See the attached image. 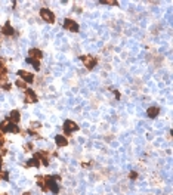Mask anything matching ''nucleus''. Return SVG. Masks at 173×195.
Wrapping results in <instances>:
<instances>
[{
    "label": "nucleus",
    "instance_id": "9b49d317",
    "mask_svg": "<svg viewBox=\"0 0 173 195\" xmlns=\"http://www.w3.org/2000/svg\"><path fill=\"white\" fill-rule=\"evenodd\" d=\"M1 33H3V36H13V34H15V30H13V27H12L9 22H6V24L3 25V28H1Z\"/></svg>",
    "mask_w": 173,
    "mask_h": 195
},
{
    "label": "nucleus",
    "instance_id": "1a4fd4ad",
    "mask_svg": "<svg viewBox=\"0 0 173 195\" xmlns=\"http://www.w3.org/2000/svg\"><path fill=\"white\" fill-rule=\"evenodd\" d=\"M28 55H30V58H33V59H37V61H40L42 58H43V52L40 50V49H30V52H28Z\"/></svg>",
    "mask_w": 173,
    "mask_h": 195
},
{
    "label": "nucleus",
    "instance_id": "7ed1b4c3",
    "mask_svg": "<svg viewBox=\"0 0 173 195\" xmlns=\"http://www.w3.org/2000/svg\"><path fill=\"white\" fill-rule=\"evenodd\" d=\"M64 30H68V31H71V33H77V31H79V24H77V21H74V19H71V18H65V21H64Z\"/></svg>",
    "mask_w": 173,
    "mask_h": 195
},
{
    "label": "nucleus",
    "instance_id": "393cba45",
    "mask_svg": "<svg viewBox=\"0 0 173 195\" xmlns=\"http://www.w3.org/2000/svg\"><path fill=\"white\" fill-rule=\"evenodd\" d=\"M1 166H3V158H1V154H0V169H1Z\"/></svg>",
    "mask_w": 173,
    "mask_h": 195
},
{
    "label": "nucleus",
    "instance_id": "dca6fc26",
    "mask_svg": "<svg viewBox=\"0 0 173 195\" xmlns=\"http://www.w3.org/2000/svg\"><path fill=\"white\" fill-rule=\"evenodd\" d=\"M27 62H28V64H31V65L34 67V70H37V71L40 70V61L33 59V58H28V59H27Z\"/></svg>",
    "mask_w": 173,
    "mask_h": 195
},
{
    "label": "nucleus",
    "instance_id": "0eeeda50",
    "mask_svg": "<svg viewBox=\"0 0 173 195\" xmlns=\"http://www.w3.org/2000/svg\"><path fill=\"white\" fill-rule=\"evenodd\" d=\"M18 76L21 77V80H24L25 83H33V81H34V76H33L31 73L25 71V70H19V71H18Z\"/></svg>",
    "mask_w": 173,
    "mask_h": 195
},
{
    "label": "nucleus",
    "instance_id": "4be33fe9",
    "mask_svg": "<svg viewBox=\"0 0 173 195\" xmlns=\"http://www.w3.org/2000/svg\"><path fill=\"white\" fill-rule=\"evenodd\" d=\"M0 179H3V180H9V174H7V171L1 170V171H0Z\"/></svg>",
    "mask_w": 173,
    "mask_h": 195
},
{
    "label": "nucleus",
    "instance_id": "f3484780",
    "mask_svg": "<svg viewBox=\"0 0 173 195\" xmlns=\"http://www.w3.org/2000/svg\"><path fill=\"white\" fill-rule=\"evenodd\" d=\"M0 132L1 133H7L9 132V121L7 120H4V121L0 123Z\"/></svg>",
    "mask_w": 173,
    "mask_h": 195
},
{
    "label": "nucleus",
    "instance_id": "6e6552de",
    "mask_svg": "<svg viewBox=\"0 0 173 195\" xmlns=\"http://www.w3.org/2000/svg\"><path fill=\"white\" fill-rule=\"evenodd\" d=\"M7 121H10V123H13V124H18V123L21 121V113H19L18 110L10 111V113H9V117H7Z\"/></svg>",
    "mask_w": 173,
    "mask_h": 195
},
{
    "label": "nucleus",
    "instance_id": "20e7f679",
    "mask_svg": "<svg viewBox=\"0 0 173 195\" xmlns=\"http://www.w3.org/2000/svg\"><path fill=\"white\" fill-rule=\"evenodd\" d=\"M77 130H79V124L77 123H74L73 120H65V123H64V132H65V135H70V133L77 132Z\"/></svg>",
    "mask_w": 173,
    "mask_h": 195
},
{
    "label": "nucleus",
    "instance_id": "412c9836",
    "mask_svg": "<svg viewBox=\"0 0 173 195\" xmlns=\"http://www.w3.org/2000/svg\"><path fill=\"white\" fill-rule=\"evenodd\" d=\"M40 127H42V124H40L39 121H33L30 129H31V130H37V129H40Z\"/></svg>",
    "mask_w": 173,
    "mask_h": 195
},
{
    "label": "nucleus",
    "instance_id": "bb28decb",
    "mask_svg": "<svg viewBox=\"0 0 173 195\" xmlns=\"http://www.w3.org/2000/svg\"><path fill=\"white\" fill-rule=\"evenodd\" d=\"M0 195H7V194H0Z\"/></svg>",
    "mask_w": 173,
    "mask_h": 195
},
{
    "label": "nucleus",
    "instance_id": "b1692460",
    "mask_svg": "<svg viewBox=\"0 0 173 195\" xmlns=\"http://www.w3.org/2000/svg\"><path fill=\"white\" fill-rule=\"evenodd\" d=\"M4 154H7V149H4V148H3V149H1V155H4Z\"/></svg>",
    "mask_w": 173,
    "mask_h": 195
},
{
    "label": "nucleus",
    "instance_id": "423d86ee",
    "mask_svg": "<svg viewBox=\"0 0 173 195\" xmlns=\"http://www.w3.org/2000/svg\"><path fill=\"white\" fill-rule=\"evenodd\" d=\"M44 177H46V180H47V189H49L50 192H53V194H58V192H59V186H58L56 180H53L52 176H44Z\"/></svg>",
    "mask_w": 173,
    "mask_h": 195
},
{
    "label": "nucleus",
    "instance_id": "9d476101",
    "mask_svg": "<svg viewBox=\"0 0 173 195\" xmlns=\"http://www.w3.org/2000/svg\"><path fill=\"white\" fill-rule=\"evenodd\" d=\"M55 142H56V145H58L59 148H64V146L68 145V139H67L65 136H62V135H56V136H55Z\"/></svg>",
    "mask_w": 173,
    "mask_h": 195
},
{
    "label": "nucleus",
    "instance_id": "a211bd4d",
    "mask_svg": "<svg viewBox=\"0 0 173 195\" xmlns=\"http://www.w3.org/2000/svg\"><path fill=\"white\" fill-rule=\"evenodd\" d=\"M15 84H16V87H18V89H22V90H25V89H27L25 81H24V80H21V78H18V80L15 81Z\"/></svg>",
    "mask_w": 173,
    "mask_h": 195
},
{
    "label": "nucleus",
    "instance_id": "aec40b11",
    "mask_svg": "<svg viewBox=\"0 0 173 195\" xmlns=\"http://www.w3.org/2000/svg\"><path fill=\"white\" fill-rule=\"evenodd\" d=\"M33 149H34V145H33L31 142H28V143L24 145V151H25V152H30V151H33Z\"/></svg>",
    "mask_w": 173,
    "mask_h": 195
},
{
    "label": "nucleus",
    "instance_id": "f8f14e48",
    "mask_svg": "<svg viewBox=\"0 0 173 195\" xmlns=\"http://www.w3.org/2000/svg\"><path fill=\"white\" fill-rule=\"evenodd\" d=\"M158 114H160V108H158V107H149V108L146 110V116L149 118L158 117Z\"/></svg>",
    "mask_w": 173,
    "mask_h": 195
},
{
    "label": "nucleus",
    "instance_id": "6ab92c4d",
    "mask_svg": "<svg viewBox=\"0 0 173 195\" xmlns=\"http://www.w3.org/2000/svg\"><path fill=\"white\" fill-rule=\"evenodd\" d=\"M99 3H101V4H110V6H117V4H119V3L114 1V0H101Z\"/></svg>",
    "mask_w": 173,
    "mask_h": 195
},
{
    "label": "nucleus",
    "instance_id": "4468645a",
    "mask_svg": "<svg viewBox=\"0 0 173 195\" xmlns=\"http://www.w3.org/2000/svg\"><path fill=\"white\" fill-rule=\"evenodd\" d=\"M0 87H1L3 90H10V87H12V84L9 83V80H7V77H0Z\"/></svg>",
    "mask_w": 173,
    "mask_h": 195
},
{
    "label": "nucleus",
    "instance_id": "f03ea898",
    "mask_svg": "<svg viewBox=\"0 0 173 195\" xmlns=\"http://www.w3.org/2000/svg\"><path fill=\"white\" fill-rule=\"evenodd\" d=\"M80 59L83 61V64H85V67H86L87 70H93L96 67V64H98L96 58H93L92 55H83Z\"/></svg>",
    "mask_w": 173,
    "mask_h": 195
},
{
    "label": "nucleus",
    "instance_id": "f257e3e1",
    "mask_svg": "<svg viewBox=\"0 0 173 195\" xmlns=\"http://www.w3.org/2000/svg\"><path fill=\"white\" fill-rule=\"evenodd\" d=\"M40 18L43 21H46V22H49V24L55 22V13L50 9H47V7H42L40 9Z\"/></svg>",
    "mask_w": 173,
    "mask_h": 195
},
{
    "label": "nucleus",
    "instance_id": "5701e85b",
    "mask_svg": "<svg viewBox=\"0 0 173 195\" xmlns=\"http://www.w3.org/2000/svg\"><path fill=\"white\" fill-rule=\"evenodd\" d=\"M129 177L130 179H136V177H138V173H136V171H130Z\"/></svg>",
    "mask_w": 173,
    "mask_h": 195
},
{
    "label": "nucleus",
    "instance_id": "ddd939ff",
    "mask_svg": "<svg viewBox=\"0 0 173 195\" xmlns=\"http://www.w3.org/2000/svg\"><path fill=\"white\" fill-rule=\"evenodd\" d=\"M37 185L40 186V189L44 191V192L49 191V189H47V180H46L44 176H37Z\"/></svg>",
    "mask_w": 173,
    "mask_h": 195
},
{
    "label": "nucleus",
    "instance_id": "39448f33",
    "mask_svg": "<svg viewBox=\"0 0 173 195\" xmlns=\"http://www.w3.org/2000/svg\"><path fill=\"white\" fill-rule=\"evenodd\" d=\"M37 101H39V98H37L36 92L33 89H25V102L27 104H36Z\"/></svg>",
    "mask_w": 173,
    "mask_h": 195
},
{
    "label": "nucleus",
    "instance_id": "a878e982",
    "mask_svg": "<svg viewBox=\"0 0 173 195\" xmlns=\"http://www.w3.org/2000/svg\"><path fill=\"white\" fill-rule=\"evenodd\" d=\"M22 195H31V192H24Z\"/></svg>",
    "mask_w": 173,
    "mask_h": 195
},
{
    "label": "nucleus",
    "instance_id": "2eb2a0df",
    "mask_svg": "<svg viewBox=\"0 0 173 195\" xmlns=\"http://www.w3.org/2000/svg\"><path fill=\"white\" fill-rule=\"evenodd\" d=\"M40 166H42V164H40V161H39L37 158H34V157L25 163V167H40Z\"/></svg>",
    "mask_w": 173,
    "mask_h": 195
}]
</instances>
